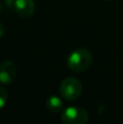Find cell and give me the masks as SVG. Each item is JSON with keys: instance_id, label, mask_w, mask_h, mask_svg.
<instances>
[{"instance_id": "obj_8", "label": "cell", "mask_w": 123, "mask_h": 124, "mask_svg": "<svg viewBox=\"0 0 123 124\" xmlns=\"http://www.w3.org/2000/svg\"><path fill=\"white\" fill-rule=\"evenodd\" d=\"M3 35H4V26H3V24L0 22V38H1Z\"/></svg>"}, {"instance_id": "obj_10", "label": "cell", "mask_w": 123, "mask_h": 124, "mask_svg": "<svg viewBox=\"0 0 123 124\" xmlns=\"http://www.w3.org/2000/svg\"><path fill=\"white\" fill-rule=\"evenodd\" d=\"M106 1H112V0H106Z\"/></svg>"}, {"instance_id": "obj_7", "label": "cell", "mask_w": 123, "mask_h": 124, "mask_svg": "<svg viewBox=\"0 0 123 124\" xmlns=\"http://www.w3.org/2000/svg\"><path fill=\"white\" fill-rule=\"evenodd\" d=\"M8 98H9L8 92H7L3 87L0 86V110L7 105V102H8Z\"/></svg>"}, {"instance_id": "obj_3", "label": "cell", "mask_w": 123, "mask_h": 124, "mask_svg": "<svg viewBox=\"0 0 123 124\" xmlns=\"http://www.w3.org/2000/svg\"><path fill=\"white\" fill-rule=\"evenodd\" d=\"M88 121V112L82 107L72 106L63 110L61 122L64 124H85Z\"/></svg>"}, {"instance_id": "obj_9", "label": "cell", "mask_w": 123, "mask_h": 124, "mask_svg": "<svg viewBox=\"0 0 123 124\" xmlns=\"http://www.w3.org/2000/svg\"><path fill=\"white\" fill-rule=\"evenodd\" d=\"M1 10H2V4H1V2H0V13H1Z\"/></svg>"}, {"instance_id": "obj_6", "label": "cell", "mask_w": 123, "mask_h": 124, "mask_svg": "<svg viewBox=\"0 0 123 124\" xmlns=\"http://www.w3.org/2000/svg\"><path fill=\"white\" fill-rule=\"evenodd\" d=\"M46 107L50 112L58 113L63 109V102L60 97L58 96H50L46 100Z\"/></svg>"}, {"instance_id": "obj_2", "label": "cell", "mask_w": 123, "mask_h": 124, "mask_svg": "<svg viewBox=\"0 0 123 124\" xmlns=\"http://www.w3.org/2000/svg\"><path fill=\"white\" fill-rule=\"evenodd\" d=\"M83 86L82 83L75 77H67L60 84L59 92L65 100H76L82 95Z\"/></svg>"}, {"instance_id": "obj_5", "label": "cell", "mask_w": 123, "mask_h": 124, "mask_svg": "<svg viewBox=\"0 0 123 124\" xmlns=\"http://www.w3.org/2000/svg\"><path fill=\"white\" fill-rule=\"evenodd\" d=\"M13 9L21 17H30L35 12V3L33 0H14Z\"/></svg>"}, {"instance_id": "obj_4", "label": "cell", "mask_w": 123, "mask_h": 124, "mask_svg": "<svg viewBox=\"0 0 123 124\" xmlns=\"http://www.w3.org/2000/svg\"><path fill=\"white\" fill-rule=\"evenodd\" d=\"M17 70L12 61L6 60L0 63V83L9 85L15 79Z\"/></svg>"}, {"instance_id": "obj_1", "label": "cell", "mask_w": 123, "mask_h": 124, "mask_svg": "<svg viewBox=\"0 0 123 124\" xmlns=\"http://www.w3.org/2000/svg\"><path fill=\"white\" fill-rule=\"evenodd\" d=\"M93 54L86 48H78L72 51L68 57V68L74 73H82L91 66Z\"/></svg>"}]
</instances>
